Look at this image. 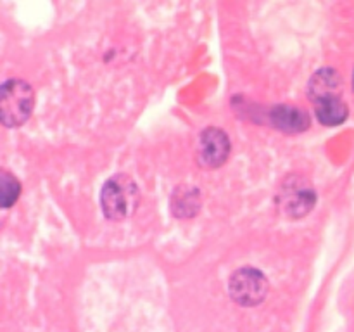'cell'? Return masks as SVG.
<instances>
[{"instance_id": "1", "label": "cell", "mask_w": 354, "mask_h": 332, "mask_svg": "<svg viewBox=\"0 0 354 332\" xmlns=\"http://www.w3.org/2000/svg\"><path fill=\"white\" fill-rule=\"evenodd\" d=\"M140 203V190L124 173L111 176L100 190V206L107 220L120 221L131 216Z\"/></svg>"}, {"instance_id": "9", "label": "cell", "mask_w": 354, "mask_h": 332, "mask_svg": "<svg viewBox=\"0 0 354 332\" xmlns=\"http://www.w3.org/2000/svg\"><path fill=\"white\" fill-rule=\"evenodd\" d=\"M315 109H317L318 121L325 127H337V124L344 123L349 114L348 106L341 97L322 100V102L315 104Z\"/></svg>"}, {"instance_id": "4", "label": "cell", "mask_w": 354, "mask_h": 332, "mask_svg": "<svg viewBox=\"0 0 354 332\" xmlns=\"http://www.w3.org/2000/svg\"><path fill=\"white\" fill-rule=\"evenodd\" d=\"M279 206L287 216L301 218L311 211L317 203V194L306 178L297 175H290L280 187Z\"/></svg>"}, {"instance_id": "6", "label": "cell", "mask_w": 354, "mask_h": 332, "mask_svg": "<svg viewBox=\"0 0 354 332\" xmlns=\"http://www.w3.org/2000/svg\"><path fill=\"white\" fill-rule=\"evenodd\" d=\"M341 75L334 68H324L315 73L313 78L310 80L308 95H310L311 102L318 104L322 100L341 97Z\"/></svg>"}, {"instance_id": "5", "label": "cell", "mask_w": 354, "mask_h": 332, "mask_svg": "<svg viewBox=\"0 0 354 332\" xmlns=\"http://www.w3.org/2000/svg\"><path fill=\"white\" fill-rule=\"evenodd\" d=\"M230 154V138L221 128L209 127L199 137V163L204 168H220Z\"/></svg>"}, {"instance_id": "7", "label": "cell", "mask_w": 354, "mask_h": 332, "mask_svg": "<svg viewBox=\"0 0 354 332\" xmlns=\"http://www.w3.org/2000/svg\"><path fill=\"white\" fill-rule=\"evenodd\" d=\"M270 120H272L273 127L286 133H301L310 128V116L306 111L296 106H287V104L273 107L270 111Z\"/></svg>"}, {"instance_id": "11", "label": "cell", "mask_w": 354, "mask_h": 332, "mask_svg": "<svg viewBox=\"0 0 354 332\" xmlns=\"http://www.w3.org/2000/svg\"><path fill=\"white\" fill-rule=\"evenodd\" d=\"M353 90H354V76H353Z\"/></svg>"}, {"instance_id": "2", "label": "cell", "mask_w": 354, "mask_h": 332, "mask_svg": "<svg viewBox=\"0 0 354 332\" xmlns=\"http://www.w3.org/2000/svg\"><path fill=\"white\" fill-rule=\"evenodd\" d=\"M35 107V90L24 80H7L0 90V120L6 127H21Z\"/></svg>"}, {"instance_id": "8", "label": "cell", "mask_w": 354, "mask_h": 332, "mask_svg": "<svg viewBox=\"0 0 354 332\" xmlns=\"http://www.w3.org/2000/svg\"><path fill=\"white\" fill-rule=\"evenodd\" d=\"M201 194L194 187H178L171 197V211L176 218H190L199 213Z\"/></svg>"}, {"instance_id": "10", "label": "cell", "mask_w": 354, "mask_h": 332, "mask_svg": "<svg viewBox=\"0 0 354 332\" xmlns=\"http://www.w3.org/2000/svg\"><path fill=\"white\" fill-rule=\"evenodd\" d=\"M21 194V183L12 173L6 172L3 169L0 173V203H2V208H10L17 201Z\"/></svg>"}, {"instance_id": "3", "label": "cell", "mask_w": 354, "mask_h": 332, "mask_svg": "<svg viewBox=\"0 0 354 332\" xmlns=\"http://www.w3.org/2000/svg\"><path fill=\"white\" fill-rule=\"evenodd\" d=\"M228 289L232 299L241 306H258L268 296L270 284L265 273L251 266H244L232 273Z\"/></svg>"}]
</instances>
